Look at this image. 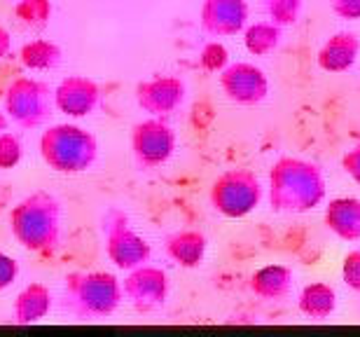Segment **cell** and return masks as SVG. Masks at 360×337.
Here are the masks:
<instances>
[{
	"label": "cell",
	"instance_id": "6da1fadb",
	"mask_svg": "<svg viewBox=\"0 0 360 337\" xmlns=\"http://www.w3.org/2000/svg\"><path fill=\"white\" fill-rule=\"evenodd\" d=\"M328 183L319 164L302 157H281L269 169L267 197L278 213H309L326 202Z\"/></svg>",
	"mask_w": 360,
	"mask_h": 337
},
{
	"label": "cell",
	"instance_id": "7a4b0ae2",
	"mask_svg": "<svg viewBox=\"0 0 360 337\" xmlns=\"http://www.w3.org/2000/svg\"><path fill=\"white\" fill-rule=\"evenodd\" d=\"M7 223L14 241L31 253L52 255L61 246L63 206L52 192H31L12 206Z\"/></svg>",
	"mask_w": 360,
	"mask_h": 337
},
{
	"label": "cell",
	"instance_id": "3957f363",
	"mask_svg": "<svg viewBox=\"0 0 360 337\" xmlns=\"http://www.w3.org/2000/svg\"><path fill=\"white\" fill-rule=\"evenodd\" d=\"M40 157L49 169L63 176L89 171L98 162V139L80 125H52L40 134Z\"/></svg>",
	"mask_w": 360,
	"mask_h": 337
},
{
	"label": "cell",
	"instance_id": "277c9868",
	"mask_svg": "<svg viewBox=\"0 0 360 337\" xmlns=\"http://www.w3.org/2000/svg\"><path fill=\"white\" fill-rule=\"evenodd\" d=\"M124 293L112 272H70L63 279V303L80 319H105L120 310Z\"/></svg>",
	"mask_w": 360,
	"mask_h": 337
},
{
	"label": "cell",
	"instance_id": "5b68a950",
	"mask_svg": "<svg viewBox=\"0 0 360 337\" xmlns=\"http://www.w3.org/2000/svg\"><path fill=\"white\" fill-rule=\"evenodd\" d=\"M264 197V185L255 171L236 167L215 178L208 192V202L222 218L241 220L250 216Z\"/></svg>",
	"mask_w": 360,
	"mask_h": 337
},
{
	"label": "cell",
	"instance_id": "8992f818",
	"mask_svg": "<svg viewBox=\"0 0 360 337\" xmlns=\"http://www.w3.org/2000/svg\"><path fill=\"white\" fill-rule=\"evenodd\" d=\"M101 232H103V248L108 260L122 272L150 262V257H153V246L148 243L146 236L136 232L127 211H122L120 206H110L103 213Z\"/></svg>",
	"mask_w": 360,
	"mask_h": 337
},
{
	"label": "cell",
	"instance_id": "52a82bcc",
	"mask_svg": "<svg viewBox=\"0 0 360 337\" xmlns=\"http://www.w3.org/2000/svg\"><path fill=\"white\" fill-rule=\"evenodd\" d=\"M3 110L21 129H40L54 115V89L47 82L21 75L10 82L3 96Z\"/></svg>",
	"mask_w": 360,
	"mask_h": 337
},
{
	"label": "cell",
	"instance_id": "ba28073f",
	"mask_svg": "<svg viewBox=\"0 0 360 337\" xmlns=\"http://www.w3.org/2000/svg\"><path fill=\"white\" fill-rule=\"evenodd\" d=\"M178 136L164 117L141 120L131 129V155L141 169H160L176 153Z\"/></svg>",
	"mask_w": 360,
	"mask_h": 337
},
{
	"label": "cell",
	"instance_id": "9c48e42d",
	"mask_svg": "<svg viewBox=\"0 0 360 337\" xmlns=\"http://www.w3.org/2000/svg\"><path fill=\"white\" fill-rule=\"evenodd\" d=\"M122 293H124V300L136 312H155L164 307V303L169 300V274L162 267H157V265L143 262L139 267L127 272L124 281H122Z\"/></svg>",
	"mask_w": 360,
	"mask_h": 337
},
{
	"label": "cell",
	"instance_id": "30bf717a",
	"mask_svg": "<svg viewBox=\"0 0 360 337\" xmlns=\"http://www.w3.org/2000/svg\"><path fill=\"white\" fill-rule=\"evenodd\" d=\"M218 82L227 101L236 106H257L269 96L267 73L250 61H234L218 73Z\"/></svg>",
	"mask_w": 360,
	"mask_h": 337
},
{
	"label": "cell",
	"instance_id": "8fae6325",
	"mask_svg": "<svg viewBox=\"0 0 360 337\" xmlns=\"http://www.w3.org/2000/svg\"><path fill=\"white\" fill-rule=\"evenodd\" d=\"M103 87L87 75H66L54 87V106L66 117L82 120L103 106Z\"/></svg>",
	"mask_w": 360,
	"mask_h": 337
},
{
	"label": "cell",
	"instance_id": "7c38bea8",
	"mask_svg": "<svg viewBox=\"0 0 360 337\" xmlns=\"http://www.w3.org/2000/svg\"><path fill=\"white\" fill-rule=\"evenodd\" d=\"M136 106L150 117H169L185 103L187 84L178 75H155L136 84Z\"/></svg>",
	"mask_w": 360,
	"mask_h": 337
},
{
	"label": "cell",
	"instance_id": "4fadbf2b",
	"mask_svg": "<svg viewBox=\"0 0 360 337\" xmlns=\"http://www.w3.org/2000/svg\"><path fill=\"white\" fill-rule=\"evenodd\" d=\"M248 0H204L199 7V24L213 38H232L248 26Z\"/></svg>",
	"mask_w": 360,
	"mask_h": 337
},
{
	"label": "cell",
	"instance_id": "5bb4252c",
	"mask_svg": "<svg viewBox=\"0 0 360 337\" xmlns=\"http://www.w3.org/2000/svg\"><path fill=\"white\" fill-rule=\"evenodd\" d=\"M358 56H360V38L351 31H340L333 33L321 45L319 54H316V63L326 73L340 75L356 66Z\"/></svg>",
	"mask_w": 360,
	"mask_h": 337
},
{
	"label": "cell",
	"instance_id": "9a60e30c",
	"mask_svg": "<svg viewBox=\"0 0 360 337\" xmlns=\"http://www.w3.org/2000/svg\"><path fill=\"white\" fill-rule=\"evenodd\" d=\"M52 307H54V295H52V291H49V286L40 281H31L19 291L17 298H14L12 321L17 326L40 324V321L52 312Z\"/></svg>",
	"mask_w": 360,
	"mask_h": 337
},
{
	"label": "cell",
	"instance_id": "2e32d148",
	"mask_svg": "<svg viewBox=\"0 0 360 337\" xmlns=\"http://www.w3.org/2000/svg\"><path fill=\"white\" fill-rule=\"evenodd\" d=\"M323 223L342 241H360V199L335 197L326 204Z\"/></svg>",
	"mask_w": 360,
	"mask_h": 337
},
{
	"label": "cell",
	"instance_id": "e0dca14e",
	"mask_svg": "<svg viewBox=\"0 0 360 337\" xmlns=\"http://www.w3.org/2000/svg\"><path fill=\"white\" fill-rule=\"evenodd\" d=\"M169 260H174L183 269H197L206 260L208 239L201 229H180L174 232L164 243Z\"/></svg>",
	"mask_w": 360,
	"mask_h": 337
},
{
	"label": "cell",
	"instance_id": "ac0fdd59",
	"mask_svg": "<svg viewBox=\"0 0 360 337\" xmlns=\"http://www.w3.org/2000/svg\"><path fill=\"white\" fill-rule=\"evenodd\" d=\"M295 274L288 265H264L250 276V293L264 303H281L292 293Z\"/></svg>",
	"mask_w": 360,
	"mask_h": 337
},
{
	"label": "cell",
	"instance_id": "d6986e66",
	"mask_svg": "<svg viewBox=\"0 0 360 337\" xmlns=\"http://www.w3.org/2000/svg\"><path fill=\"white\" fill-rule=\"evenodd\" d=\"M297 310L311 321H326L337 310V291L326 281H311L300 291Z\"/></svg>",
	"mask_w": 360,
	"mask_h": 337
},
{
	"label": "cell",
	"instance_id": "ffe728a7",
	"mask_svg": "<svg viewBox=\"0 0 360 337\" xmlns=\"http://www.w3.org/2000/svg\"><path fill=\"white\" fill-rule=\"evenodd\" d=\"M283 40V26L274 21H255L243 28V47L253 56H269Z\"/></svg>",
	"mask_w": 360,
	"mask_h": 337
},
{
	"label": "cell",
	"instance_id": "44dd1931",
	"mask_svg": "<svg viewBox=\"0 0 360 337\" xmlns=\"http://www.w3.org/2000/svg\"><path fill=\"white\" fill-rule=\"evenodd\" d=\"M19 61L28 70H54L61 66L63 49L54 40L38 38L19 49Z\"/></svg>",
	"mask_w": 360,
	"mask_h": 337
},
{
	"label": "cell",
	"instance_id": "7402d4cb",
	"mask_svg": "<svg viewBox=\"0 0 360 337\" xmlns=\"http://www.w3.org/2000/svg\"><path fill=\"white\" fill-rule=\"evenodd\" d=\"M52 0H17L14 5V17L33 31H42L52 21Z\"/></svg>",
	"mask_w": 360,
	"mask_h": 337
},
{
	"label": "cell",
	"instance_id": "603a6c76",
	"mask_svg": "<svg viewBox=\"0 0 360 337\" xmlns=\"http://www.w3.org/2000/svg\"><path fill=\"white\" fill-rule=\"evenodd\" d=\"M302 3L304 0H262V7L267 12L269 21L278 26H295L300 21Z\"/></svg>",
	"mask_w": 360,
	"mask_h": 337
},
{
	"label": "cell",
	"instance_id": "cb8c5ba5",
	"mask_svg": "<svg viewBox=\"0 0 360 337\" xmlns=\"http://www.w3.org/2000/svg\"><path fill=\"white\" fill-rule=\"evenodd\" d=\"M199 66L206 73H220L229 66V52L220 40H211L201 47L199 52Z\"/></svg>",
	"mask_w": 360,
	"mask_h": 337
},
{
	"label": "cell",
	"instance_id": "d4e9b609",
	"mask_svg": "<svg viewBox=\"0 0 360 337\" xmlns=\"http://www.w3.org/2000/svg\"><path fill=\"white\" fill-rule=\"evenodd\" d=\"M21 157H24V146H21L19 136L12 132L0 134V171L19 167Z\"/></svg>",
	"mask_w": 360,
	"mask_h": 337
},
{
	"label": "cell",
	"instance_id": "484cf974",
	"mask_svg": "<svg viewBox=\"0 0 360 337\" xmlns=\"http://www.w3.org/2000/svg\"><path fill=\"white\" fill-rule=\"evenodd\" d=\"M342 281L347 284V288L354 293H360V248L349 250L342 260Z\"/></svg>",
	"mask_w": 360,
	"mask_h": 337
},
{
	"label": "cell",
	"instance_id": "4316f807",
	"mask_svg": "<svg viewBox=\"0 0 360 337\" xmlns=\"http://www.w3.org/2000/svg\"><path fill=\"white\" fill-rule=\"evenodd\" d=\"M19 276V262L12 255H7L5 250H0V293L7 291L17 281Z\"/></svg>",
	"mask_w": 360,
	"mask_h": 337
},
{
	"label": "cell",
	"instance_id": "83f0119b",
	"mask_svg": "<svg viewBox=\"0 0 360 337\" xmlns=\"http://www.w3.org/2000/svg\"><path fill=\"white\" fill-rule=\"evenodd\" d=\"M342 169L351 181L356 185H360V143L351 146L347 153L342 155Z\"/></svg>",
	"mask_w": 360,
	"mask_h": 337
},
{
	"label": "cell",
	"instance_id": "f1b7e54d",
	"mask_svg": "<svg viewBox=\"0 0 360 337\" xmlns=\"http://www.w3.org/2000/svg\"><path fill=\"white\" fill-rule=\"evenodd\" d=\"M330 10L344 21H360V0H330Z\"/></svg>",
	"mask_w": 360,
	"mask_h": 337
},
{
	"label": "cell",
	"instance_id": "f546056e",
	"mask_svg": "<svg viewBox=\"0 0 360 337\" xmlns=\"http://www.w3.org/2000/svg\"><path fill=\"white\" fill-rule=\"evenodd\" d=\"M12 56V33L5 26H0V61Z\"/></svg>",
	"mask_w": 360,
	"mask_h": 337
},
{
	"label": "cell",
	"instance_id": "4dcf8cb0",
	"mask_svg": "<svg viewBox=\"0 0 360 337\" xmlns=\"http://www.w3.org/2000/svg\"><path fill=\"white\" fill-rule=\"evenodd\" d=\"M10 122H12V120L7 117V113H5V110H0V134L10 129Z\"/></svg>",
	"mask_w": 360,
	"mask_h": 337
}]
</instances>
